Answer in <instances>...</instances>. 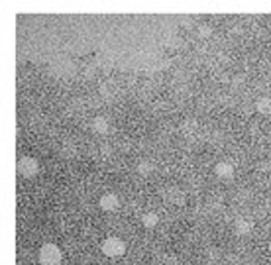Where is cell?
Returning a JSON list of instances; mask_svg holds the SVG:
<instances>
[{"instance_id": "obj_1", "label": "cell", "mask_w": 271, "mask_h": 265, "mask_svg": "<svg viewBox=\"0 0 271 265\" xmlns=\"http://www.w3.org/2000/svg\"><path fill=\"white\" fill-rule=\"evenodd\" d=\"M63 259L61 250L55 244H43L39 250V263L41 265H59Z\"/></svg>"}, {"instance_id": "obj_2", "label": "cell", "mask_w": 271, "mask_h": 265, "mask_svg": "<svg viewBox=\"0 0 271 265\" xmlns=\"http://www.w3.org/2000/svg\"><path fill=\"white\" fill-rule=\"evenodd\" d=\"M16 169H18V175L20 177H24V179H34L39 171V163H38V159H34V157H20Z\"/></svg>"}, {"instance_id": "obj_3", "label": "cell", "mask_w": 271, "mask_h": 265, "mask_svg": "<svg viewBox=\"0 0 271 265\" xmlns=\"http://www.w3.org/2000/svg\"><path fill=\"white\" fill-rule=\"evenodd\" d=\"M103 253L106 257H122L126 253V244L120 238H106L103 242Z\"/></svg>"}, {"instance_id": "obj_4", "label": "cell", "mask_w": 271, "mask_h": 265, "mask_svg": "<svg viewBox=\"0 0 271 265\" xmlns=\"http://www.w3.org/2000/svg\"><path fill=\"white\" fill-rule=\"evenodd\" d=\"M98 206L103 210H106V212H114V210H118V206H120V199H118V195H114V192H106V195L101 197Z\"/></svg>"}, {"instance_id": "obj_5", "label": "cell", "mask_w": 271, "mask_h": 265, "mask_svg": "<svg viewBox=\"0 0 271 265\" xmlns=\"http://www.w3.org/2000/svg\"><path fill=\"white\" fill-rule=\"evenodd\" d=\"M214 173L218 179H224V181H228V179H232L234 177V167L232 163H228V161H220L216 165V169H214Z\"/></svg>"}, {"instance_id": "obj_6", "label": "cell", "mask_w": 271, "mask_h": 265, "mask_svg": "<svg viewBox=\"0 0 271 265\" xmlns=\"http://www.w3.org/2000/svg\"><path fill=\"white\" fill-rule=\"evenodd\" d=\"M234 232H236V234H242V236H244V234H250V232H252V222H250V220H244V218H242V220H236V222H234Z\"/></svg>"}, {"instance_id": "obj_7", "label": "cell", "mask_w": 271, "mask_h": 265, "mask_svg": "<svg viewBox=\"0 0 271 265\" xmlns=\"http://www.w3.org/2000/svg\"><path fill=\"white\" fill-rule=\"evenodd\" d=\"M142 224L152 230V228H155L159 224V216L155 214V212H145V214L142 216Z\"/></svg>"}, {"instance_id": "obj_8", "label": "cell", "mask_w": 271, "mask_h": 265, "mask_svg": "<svg viewBox=\"0 0 271 265\" xmlns=\"http://www.w3.org/2000/svg\"><path fill=\"white\" fill-rule=\"evenodd\" d=\"M92 130H94L96 134H106V130H108V122L104 120L103 116H98V118H94V120H92Z\"/></svg>"}, {"instance_id": "obj_9", "label": "cell", "mask_w": 271, "mask_h": 265, "mask_svg": "<svg viewBox=\"0 0 271 265\" xmlns=\"http://www.w3.org/2000/svg\"><path fill=\"white\" fill-rule=\"evenodd\" d=\"M165 199H167L169 202H173V204H179V202L183 201V192H181L179 189H169L167 195H165Z\"/></svg>"}, {"instance_id": "obj_10", "label": "cell", "mask_w": 271, "mask_h": 265, "mask_svg": "<svg viewBox=\"0 0 271 265\" xmlns=\"http://www.w3.org/2000/svg\"><path fill=\"white\" fill-rule=\"evenodd\" d=\"M256 108H258V112L261 114H269L271 112V101L269 99H259L256 102Z\"/></svg>"}, {"instance_id": "obj_11", "label": "cell", "mask_w": 271, "mask_h": 265, "mask_svg": "<svg viewBox=\"0 0 271 265\" xmlns=\"http://www.w3.org/2000/svg\"><path fill=\"white\" fill-rule=\"evenodd\" d=\"M138 171H140V175L147 177L150 173H152V163H150V161H142L140 167H138Z\"/></svg>"}, {"instance_id": "obj_12", "label": "cell", "mask_w": 271, "mask_h": 265, "mask_svg": "<svg viewBox=\"0 0 271 265\" xmlns=\"http://www.w3.org/2000/svg\"><path fill=\"white\" fill-rule=\"evenodd\" d=\"M208 32H210V30H208V28H201V34H203V36H207Z\"/></svg>"}, {"instance_id": "obj_13", "label": "cell", "mask_w": 271, "mask_h": 265, "mask_svg": "<svg viewBox=\"0 0 271 265\" xmlns=\"http://www.w3.org/2000/svg\"><path fill=\"white\" fill-rule=\"evenodd\" d=\"M269 253H271V242H269Z\"/></svg>"}]
</instances>
